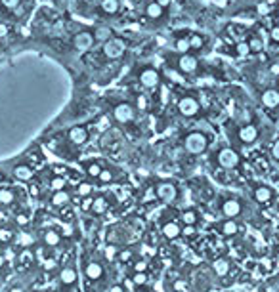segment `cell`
<instances>
[{"label": "cell", "instance_id": "cell-1", "mask_svg": "<svg viewBox=\"0 0 279 292\" xmlns=\"http://www.w3.org/2000/svg\"><path fill=\"white\" fill-rule=\"evenodd\" d=\"M184 147L191 155H201V153H205L206 147H208V138L205 134H201V132H191L184 140Z\"/></svg>", "mask_w": 279, "mask_h": 292}, {"label": "cell", "instance_id": "cell-2", "mask_svg": "<svg viewBox=\"0 0 279 292\" xmlns=\"http://www.w3.org/2000/svg\"><path fill=\"white\" fill-rule=\"evenodd\" d=\"M82 275L88 281V285H100L105 279V269H103L102 262L98 260H88L82 265Z\"/></svg>", "mask_w": 279, "mask_h": 292}, {"label": "cell", "instance_id": "cell-3", "mask_svg": "<svg viewBox=\"0 0 279 292\" xmlns=\"http://www.w3.org/2000/svg\"><path fill=\"white\" fill-rule=\"evenodd\" d=\"M79 283V273H77V267L73 263H67L59 269V285L63 291H73Z\"/></svg>", "mask_w": 279, "mask_h": 292}, {"label": "cell", "instance_id": "cell-4", "mask_svg": "<svg viewBox=\"0 0 279 292\" xmlns=\"http://www.w3.org/2000/svg\"><path fill=\"white\" fill-rule=\"evenodd\" d=\"M216 161H218V164H220L222 168L234 170V168L239 166V155H237V151H234L232 147H224V149H220Z\"/></svg>", "mask_w": 279, "mask_h": 292}, {"label": "cell", "instance_id": "cell-5", "mask_svg": "<svg viewBox=\"0 0 279 292\" xmlns=\"http://www.w3.org/2000/svg\"><path fill=\"white\" fill-rule=\"evenodd\" d=\"M157 197L161 199L162 203H166V205H170V203H174L178 199V189L174 183H170V182H161L159 185H157Z\"/></svg>", "mask_w": 279, "mask_h": 292}, {"label": "cell", "instance_id": "cell-6", "mask_svg": "<svg viewBox=\"0 0 279 292\" xmlns=\"http://www.w3.org/2000/svg\"><path fill=\"white\" fill-rule=\"evenodd\" d=\"M134 107L130 103H119L115 105V109H113V117L117 122H122V124H126V122H132L134 120Z\"/></svg>", "mask_w": 279, "mask_h": 292}, {"label": "cell", "instance_id": "cell-7", "mask_svg": "<svg viewBox=\"0 0 279 292\" xmlns=\"http://www.w3.org/2000/svg\"><path fill=\"white\" fill-rule=\"evenodd\" d=\"M178 111L184 117H195L199 113V102L195 98H191V96H186V98H182L178 102Z\"/></svg>", "mask_w": 279, "mask_h": 292}, {"label": "cell", "instance_id": "cell-8", "mask_svg": "<svg viewBox=\"0 0 279 292\" xmlns=\"http://www.w3.org/2000/svg\"><path fill=\"white\" fill-rule=\"evenodd\" d=\"M122 52H124V42L119 40V38H109V40H105V44H103V54L109 59L120 58Z\"/></svg>", "mask_w": 279, "mask_h": 292}, {"label": "cell", "instance_id": "cell-9", "mask_svg": "<svg viewBox=\"0 0 279 292\" xmlns=\"http://www.w3.org/2000/svg\"><path fill=\"white\" fill-rule=\"evenodd\" d=\"M178 69L182 71V73L186 74H191L195 73L197 69H199V61L195 56H190V54H182L180 59H178Z\"/></svg>", "mask_w": 279, "mask_h": 292}, {"label": "cell", "instance_id": "cell-10", "mask_svg": "<svg viewBox=\"0 0 279 292\" xmlns=\"http://www.w3.org/2000/svg\"><path fill=\"white\" fill-rule=\"evenodd\" d=\"M241 203L237 199H226L224 203L220 205V212L226 216V218H237L241 216Z\"/></svg>", "mask_w": 279, "mask_h": 292}, {"label": "cell", "instance_id": "cell-11", "mask_svg": "<svg viewBox=\"0 0 279 292\" xmlns=\"http://www.w3.org/2000/svg\"><path fill=\"white\" fill-rule=\"evenodd\" d=\"M12 176H14V180L17 182H23V183H29L31 180L35 178V170L31 168L29 164H15L14 170H12Z\"/></svg>", "mask_w": 279, "mask_h": 292}, {"label": "cell", "instance_id": "cell-12", "mask_svg": "<svg viewBox=\"0 0 279 292\" xmlns=\"http://www.w3.org/2000/svg\"><path fill=\"white\" fill-rule=\"evenodd\" d=\"M159 80H161L159 73H157L155 69H151V67H147V69H144V71L140 73V84H142V86L155 88L159 84Z\"/></svg>", "mask_w": 279, "mask_h": 292}, {"label": "cell", "instance_id": "cell-13", "mask_svg": "<svg viewBox=\"0 0 279 292\" xmlns=\"http://www.w3.org/2000/svg\"><path fill=\"white\" fill-rule=\"evenodd\" d=\"M92 44H94V35L88 33V31H82V33H77L73 38V46L77 50H88L92 48Z\"/></svg>", "mask_w": 279, "mask_h": 292}, {"label": "cell", "instance_id": "cell-14", "mask_svg": "<svg viewBox=\"0 0 279 292\" xmlns=\"http://www.w3.org/2000/svg\"><path fill=\"white\" fill-rule=\"evenodd\" d=\"M252 197H254L256 203L266 205V203H270V201L274 199V189H272L270 185H256V187L252 189Z\"/></svg>", "mask_w": 279, "mask_h": 292}, {"label": "cell", "instance_id": "cell-15", "mask_svg": "<svg viewBox=\"0 0 279 292\" xmlns=\"http://www.w3.org/2000/svg\"><path fill=\"white\" fill-rule=\"evenodd\" d=\"M239 140H241V144H245V146L254 144V142L258 140V130H256V126H252V124L241 126V128H239Z\"/></svg>", "mask_w": 279, "mask_h": 292}, {"label": "cell", "instance_id": "cell-16", "mask_svg": "<svg viewBox=\"0 0 279 292\" xmlns=\"http://www.w3.org/2000/svg\"><path fill=\"white\" fill-rule=\"evenodd\" d=\"M162 235H164V239H168V241H174L178 237H182V225L178 223V221H166V223H162L161 227Z\"/></svg>", "mask_w": 279, "mask_h": 292}, {"label": "cell", "instance_id": "cell-17", "mask_svg": "<svg viewBox=\"0 0 279 292\" xmlns=\"http://www.w3.org/2000/svg\"><path fill=\"white\" fill-rule=\"evenodd\" d=\"M69 140L75 146H84L88 142V130L82 128V126H75L69 130Z\"/></svg>", "mask_w": 279, "mask_h": 292}, {"label": "cell", "instance_id": "cell-18", "mask_svg": "<svg viewBox=\"0 0 279 292\" xmlns=\"http://www.w3.org/2000/svg\"><path fill=\"white\" fill-rule=\"evenodd\" d=\"M260 102L264 107L268 109H274V107H278L279 105V92L278 90H274V88H268L262 92V98H260Z\"/></svg>", "mask_w": 279, "mask_h": 292}, {"label": "cell", "instance_id": "cell-19", "mask_svg": "<svg viewBox=\"0 0 279 292\" xmlns=\"http://www.w3.org/2000/svg\"><path fill=\"white\" fill-rule=\"evenodd\" d=\"M107 208H109V201H107V197H105V195H98V197L92 201V208H90V212H92L94 216H103V214L107 212Z\"/></svg>", "mask_w": 279, "mask_h": 292}, {"label": "cell", "instance_id": "cell-20", "mask_svg": "<svg viewBox=\"0 0 279 292\" xmlns=\"http://www.w3.org/2000/svg\"><path fill=\"white\" fill-rule=\"evenodd\" d=\"M69 201H71V195L65 189L54 191V195H52V199H50V203H52L54 208H65V206L69 205Z\"/></svg>", "mask_w": 279, "mask_h": 292}, {"label": "cell", "instance_id": "cell-21", "mask_svg": "<svg viewBox=\"0 0 279 292\" xmlns=\"http://www.w3.org/2000/svg\"><path fill=\"white\" fill-rule=\"evenodd\" d=\"M218 231H220L224 237H234V235L239 233V225H237L235 218H228L218 225Z\"/></svg>", "mask_w": 279, "mask_h": 292}, {"label": "cell", "instance_id": "cell-22", "mask_svg": "<svg viewBox=\"0 0 279 292\" xmlns=\"http://www.w3.org/2000/svg\"><path fill=\"white\" fill-rule=\"evenodd\" d=\"M212 269H214V273H216L218 277H226V275L232 271V262H230L228 258H218L216 262L212 263Z\"/></svg>", "mask_w": 279, "mask_h": 292}, {"label": "cell", "instance_id": "cell-23", "mask_svg": "<svg viewBox=\"0 0 279 292\" xmlns=\"http://www.w3.org/2000/svg\"><path fill=\"white\" fill-rule=\"evenodd\" d=\"M42 243H44L46 247H50V249L59 247L61 245V235L58 231H54V229H46L44 233H42Z\"/></svg>", "mask_w": 279, "mask_h": 292}, {"label": "cell", "instance_id": "cell-24", "mask_svg": "<svg viewBox=\"0 0 279 292\" xmlns=\"http://www.w3.org/2000/svg\"><path fill=\"white\" fill-rule=\"evenodd\" d=\"M146 14L149 19H161L164 15V8H162L159 2H149L146 6Z\"/></svg>", "mask_w": 279, "mask_h": 292}, {"label": "cell", "instance_id": "cell-25", "mask_svg": "<svg viewBox=\"0 0 279 292\" xmlns=\"http://www.w3.org/2000/svg\"><path fill=\"white\" fill-rule=\"evenodd\" d=\"M197 221H199V214H197V210L188 208V210H184V212H182V223H184V225H197Z\"/></svg>", "mask_w": 279, "mask_h": 292}, {"label": "cell", "instance_id": "cell-26", "mask_svg": "<svg viewBox=\"0 0 279 292\" xmlns=\"http://www.w3.org/2000/svg\"><path fill=\"white\" fill-rule=\"evenodd\" d=\"M15 203V193L14 189H10V187H4V189H0V205L2 206H10Z\"/></svg>", "mask_w": 279, "mask_h": 292}, {"label": "cell", "instance_id": "cell-27", "mask_svg": "<svg viewBox=\"0 0 279 292\" xmlns=\"http://www.w3.org/2000/svg\"><path fill=\"white\" fill-rule=\"evenodd\" d=\"M84 170H86V176H88V178H96V180H98V176L102 174V166H100V162H96V161L86 162V164H84Z\"/></svg>", "mask_w": 279, "mask_h": 292}, {"label": "cell", "instance_id": "cell-28", "mask_svg": "<svg viewBox=\"0 0 279 292\" xmlns=\"http://www.w3.org/2000/svg\"><path fill=\"white\" fill-rule=\"evenodd\" d=\"M92 191H94V185H92L90 182H80V183L77 185V195H79L80 199L90 197V195H92Z\"/></svg>", "mask_w": 279, "mask_h": 292}, {"label": "cell", "instance_id": "cell-29", "mask_svg": "<svg viewBox=\"0 0 279 292\" xmlns=\"http://www.w3.org/2000/svg\"><path fill=\"white\" fill-rule=\"evenodd\" d=\"M102 10L109 15L117 14L119 12V0H102Z\"/></svg>", "mask_w": 279, "mask_h": 292}, {"label": "cell", "instance_id": "cell-30", "mask_svg": "<svg viewBox=\"0 0 279 292\" xmlns=\"http://www.w3.org/2000/svg\"><path fill=\"white\" fill-rule=\"evenodd\" d=\"M174 48H176V52H180V54H188V52L191 50L190 38H176Z\"/></svg>", "mask_w": 279, "mask_h": 292}, {"label": "cell", "instance_id": "cell-31", "mask_svg": "<svg viewBox=\"0 0 279 292\" xmlns=\"http://www.w3.org/2000/svg\"><path fill=\"white\" fill-rule=\"evenodd\" d=\"M65 178L63 176H54L52 180H50V189L54 191H59V189H65Z\"/></svg>", "mask_w": 279, "mask_h": 292}, {"label": "cell", "instance_id": "cell-32", "mask_svg": "<svg viewBox=\"0 0 279 292\" xmlns=\"http://www.w3.org/2000/svg\"><path fill=\"white\" fill-rule=\"evenodd\" d=\"M249 48H250V54H258V52H262V48H264V42H262V40H260L258 36H250Z\"/></svg>", "mask_w": 279, "mask_h": 292}, {"label": "cell", "instance_id": "cell-33", "mask_svg": "<svg viewBox=\"0 0 279 292\" xmlns=\"http://www.w3.org/2000/svg\"><path fill=\"white\" fill-rule=\"evenodd\" d=\"M98 180H100L102 183H111V182L115 180V174H113V170H109V168H102V174L98 176Z\"/></svg>", "mask_w": 279, "mask_h": 292}, {"label": "cell", "instance_id": "cell-34", "mask_svg": "<svg viewBox=\"0 0 279 292\" xmlns=\"http://www.w3.org/2000/svg\"><path fill=\"white\" fill-rule=\"evenodd\" d=\"M132 283L134 285H138V287H144V285L147 283V273L146 271H134Z\"/></svg>", "mask_w": 279, "mask_h": 292}, {"label": "cell", "instance_id": "cell-35", "mask_svg": "<svg viewBox=\"0 0 279 292\" xmlns=\"http://www.w3.org/2000/svg\"><path fill=\"white\" fill-rule=\"evenodd\" d=\"M190 44H191V50H201V48H203V44H205V40H203V36H201V35H191Z\"/></svg>", "mask_w": 279, "mask_h": 292}, {"label": "cell", "instance_id": "cell-36", "mask_svg": "<svg viewBox=\"0 0 279 292\" xmlns=\"http://www.w3.org/2000/svg\"><path fill=\"white\" fill-rule=\"evenodd\" d=\"M235 52H237L239 56H247V54H250L249 42H237L235 44Z\"/></svg>", "mask_w": 279, "mask_h": 292}, {"label": "cell", "instance_id": "cell-37", "mask_svg": "<svg viewBox=\"0 0 279 292\" xmlns=\"http://www.w3.org/2000/svg\"><path fill=\"white\" fill-rule=\"evenodd\" d=\"M109 35H111V31L105 29V27H100V29H96V33H94V38H98V40H107Z\"/></svg>", "mask_w": 279, "mask_h": 292}, {"label": "cell", "instance_id": "cell-38", "mask_svg": "<svg viewBox=\"0 0 279 292\" xmlns=\"http://www.w3.org/2000/svg\"><path fill=\"white\" fill-rule=\"evenodd\" d=\"M182 235H184V237H188V239H193V237L197 235L195 225H184V227H182Z\"/></svg>", "mask_w": 279, "mask_h": 292}, {"label": "cell", "instance_id": "cell-39", "mask_svg": "<svg viewBox=\"0 0 279 292\" xmlns=\"http://www.w3.org/2000/svg\"><path fill=\"white\" fill-rule=\"evenodd\" d=\"M15 223H17V225H21V227H25V225L29 223V216H27L25 212H19V214H15Z\"/></svg>", "mask_w": 279, "mask_h": 292}, {"label": "cell", "instance_id": "cell-40", "mask_svg": "<svg viewBox=\"0 0 279 292\" xmlns=\"http://www.w3.org/2000/svg\"><path fill=\"white\" fill-rule=\"evenodd\" d=\"M136 107H138L140 111H146V109H147V100H146V96H138V98H136Z\"/></svg>", "mask_w": 279, "mask_h": 292}, {"label": "cell", "instance_id": "cell-41", "mask_svg": "<svg viewBox=\"0 0 279 292\" xmlns=\"http://www.w3.org/2000/svg\"><path fill=\"white\" fill-rule=\"evenodd\" d=\"M105 292H128V291H126V287H124V285L115 283V285H111V287H109V289H107Z\"/></svg>", "mask_w": 279, "mask_h": 292}, {"label": "cell", "instance_id": "cell-42", "mask_svg": "<svg viewBox=\"0 0 279 292\" xmlns=\"http://www.w3.org/2000/svg\"><path fill=\"white\" fill-rule=\"evenodd\" d=\"M272 159L279 162V140H276L274 146H272Z\"/></svg>", "mask_w": 279, "mask_h": 292}, {"label": "cell", "instance_id": "cell-43", "mask_svg": "<svg viewBox=\"0 0 279 292\" xmlns=\"http://www.w3.org/2000/svg\"><path fill=\"white\" fill-rule=\"evenodd\" d=\"M12 237H14V235H12V231H10V229H0V241L8 243Z\"/></svg>", "mask_w": 279, "mask_h": 292}, {"label": "cell", "instance_id": "cell-44", "mask_svg": "<svg viewBox=\"0 0 279 292\" xmlns=\"http://www.w3.org/2000/svg\"><path fill=\"white\" fill-rule=\"evenodd\" d=\"M19 2H21V0H0V4H2L4 8H15V6H19Z\"/></svg>", "mask_w": 279, "mask_h": 292}, {"label": "cell", "instance_id": "cell-45", "mask_svg": "<svg viewBox=\"0 0 279 292\" xmlns=\"http://www.w3.org/2000/svg\"><path fill=\"white\" fill-rule=\"evenodd\" d=\"M92 201H94V199L84 197V199H82V205H80V208H82L84 212H90V208H92Z\"/></svg>", "mask_w": 279, "mask_h": 292}, {"label": "cell", "instance_id": "cell-46", "mask_svg": "<svg viewBox=\"0 0 279 292\" xmlns=\"http://www.w3.org/2000/svg\"><path fill=\"white\" fill-rule=\"evenodd\" d=\"M270 38H272L274 44H279V27H274V29L270 31Z\"/></svg>", "mask_w": 279, "mask_h": 292}, {"label": "cell", "instance_id": "cell-47", "mask_svg": "<svg viewBox=\"0 0 279 292\" xmlns=\"http://www.w3.org/2000/svg\"><path fill=\"white\" fill-rule=\"evenodd\" d=\"M130 258H132V252H130V250H120V252H119V260L126 262V260H130Z\"/></svg>", "mask_w": 279, "mask_h": 292}, {"label": "cell", "instance_id": "cell-48", "mask_svg": "<svg viewBox=\"0 0 279 292\" xmlns=\"http://www.w3.org/2000/svg\"><path fill=\"white\" fill-rule=\"evenodd\" d=\"M147 269V263L144 260H140V262L134 263V271H146Z\"/></svg>", "mask_w": 279, "mask_h": 292}, {"label": "cell", "instance_id": "cell-49", "mask_svg": "<svg viewBox=\"0 0 279 292\" xmlns=\"http://www.w3.org/2000/svg\"><path fill=\"white\" fill-rule=\"evenodd\" d=\"M8 33H10V27H8L6 23H0V38L8 36Z\"/></svg>", "mask_w": 279, "mask_h": 292}, {"label": "cell", "instance_id": "cell-50", "mask_svg": "<svg viewBox=\"0 0 279 292\" xmlns=\"http://www.w3.org/2000/svg\"><path fill=\"white\" fill-rule=\"evenodd\" d=\"M29 193L33 195V197H39V187H37V185H31V187H29Z\"/></svg>", "mask_w": 279, "mask_h": 292}, {"label": "cell", "instance_id": "cell-51", "mask_svg": "<svg viewBox=\"0 0 279 292\" xmlns=\"http://www.w3.org/2000/svg\"><path fill=\"white\" fill-rule=\"evenodd\" d=\"M268 12H270L268 6H258V14H268Z\"/></svg>", "mask_w": 279, "mask_h": 292}, {"label": "cell", "instance_id": "cell-52", "mask_svg": "<svg viewBox=\"0 0 279 292\" xmlns=\"http://www.w3.org/2000/svg\"><path fill=\"white\" fill-rule=\"evenodd\" d=\"M155 2H159V4H161L162 8H166V6L170 4V0H155Z\"/></svg>", "mask_w": 279, "mask_h": 292}, {"label": "cell", "instance_id": "cell-53", "mask_svg": "<svg viewBox=\"0 0 279 292\" xmlns=\"http://www.w3.org/2000/svg\"><path fill=\"white\" fill-rule=\"evenodd\" d=\"M10 292H25L21 287H14V289H10Z\"/></svg>", "mask_w": 279, "mask_h": 292}, {"label": "cell", "instance_id": "cell-54", "mask_svg": "<svg viewBox=\"0 0 279 292\" xmlns=\"http://www.w3.org/2000/svg\"><path fill=\"white\" fill-rule=\"evenodd\" d=\"M272 73H274V74H279V65H274V67H272Z\"/></svg>", "mask_w": 279, "mask_h": 292}, {"label": "cell", "instance_id": "cell-55", "mask_svg": "<svg viewBox=\"0 0 279 292\" xmlns=\"http://www.w3.org/2000/svg\"><path fill=\"white\" fill-rule=\"evenodd\" d=\"M2 182H4V174H2V172H0V183H2Z\"/></svg>", "mask_w": 279, "mask_h": 292}, {"label": "cell", "instance_id": "cell-56", "mask_svg": "<svg viewBox=\"0 0 279 292\" xmlns=\"http://www.w3.org/2000/svg\"><path fill=\"white\" fill-rule=\"evenodd\" d=\"M2 263H4V260H2V256H0V265H2Z\"/></svg>", "mask_w": 279, "mask_h": 292}]
</instances>
